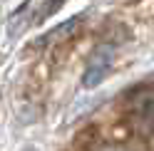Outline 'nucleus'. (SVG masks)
I'll use <instances>...</instances> for the list:
<instances>
[{
  "instance_id": "1",
  "label": "nucleus",
  "mask_w": 154,
  "mask_h": 151,
  "mask_svg": "<svg viewBox=\"0 0 154 151\" xmlns=\"http://www.w3.org/2000/svg\"><path fill=\"white\" fill-rule=\"evenodd\" d=\"M112 62H114V47L112 45H100L87 60V70L82 74V87H87V89L97 87V84L109 74Z\"/></svg>"
},
{
  "instance_id": "2",
  "label": "nucleus",
  "mask_w": 154,
  "mask_h": 151,
  "mask_svg": "<svg viewBox=\"0 0 154 151\" xmlns=\"http://www.w3.org/2000/svg\"><path fill=\"white\" fill-rule=\"evenodd\" d=\"M129 117L147 129L154 126V87H139L129 94Z\"/></svg>"
},
{
  "instance_id": "4",
  "label": "nucleus",
  "mask_w": 154,
  "mask_h": 151,
  "mask_svg": "<svg viewBox=\"0 0 154 151\" xmlns=\"http://www.w3.org/2000/svg\"><path fill=\"white\" fill-rule=\"evenodd\" d=\"M92 151H142V149L132 146V144H100V146H94Z\"/></svg>"
},
{
  "instance_id": "5",
  "label": "nucleus",
  "mask_w": 154,
  "mask_h": 151,
  "mask_svg": "<svg viewBox=\"0 0 154 151\" xmlns=\"http://www.w3.org/2000/svg\"><path fill=\"white\" fill-rule=\"evenodd\" d=\"M25 151H35V149H25Z\"/></svg>"
},
{
  "instance_id": "3",
  "label": "nucleus",
  "mask_w": 154,
  "mask_h": 151,
  "mask_svg": "<svg viewBox=\"0 0 154 151\" xmlns=\"http://www.w3.org/2000/svg\"><path fill=\"white\" fill-rule=\"evenodd\" d=\"M80 22H82V17H70L67 22H62V25H57L55 30H50L37 45H47V42H55V40H65L67 35H72L77 27H80Z\"/></svg>"
}]
</instances>
